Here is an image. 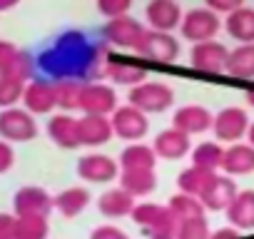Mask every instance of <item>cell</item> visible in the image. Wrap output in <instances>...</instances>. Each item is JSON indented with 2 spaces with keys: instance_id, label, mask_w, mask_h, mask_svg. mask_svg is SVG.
Returning a JSON list of instances; mask_svg holds the SVG:
<instances>
[{
  "instance_id": "6da1fadb",
  "label": "cell",
  "mask_w": 254,
  "mask_h": 239,
  "mask_svg": "<svg viewBox=\"0 0 254 239\" xmlns=\"http://www.w3.org/2000/svg\"><path fill=\"white\" fill-rule=\"evenodd\" d=\"M130 217H132L135 224H140L145 229L147 239H177V224L180 222L167 209V204L142 202V204H135Z\"/></svg>"
},
{
  "instance_id": "7a4b0ae2",
  "label": "cell",
  "mask_w": 254,
  "mask_h": 239,
  "mask_svg": "<svg viewBox=\"0 0 254 239\" xmlns=\"http://www.w3.org/2000/svg\"><path fill=\"white\" fill-rule=\"evenodd\" d=\"M127 105L137 107L140 112L145 115H157V112H165L175 105V90L165 82H140L135 87H130V95H127Z\"/></svg>"
},
{
  "instance_id": "3957f363",
  "label": "cell",
  "mask_w": 254,
  "mask_h": 239,
  "mask_svg": "<svg viewBox=\"0 0 254 239\" xmlns=\"http://www.w3.org/2000/svg\"><path fill=\"white\" fill-rule=\"evenodd\" d=\"M219 30H222V20H219V15H217L214 10H209V8H192L190 13L182 15V23H180L182 38L190 40L192 45L214 40Z\"/></svg>"
},
{
  "instance_id": "277c9868",
  "label": "cell",
  "mask_w": 254,
  "mask_h": 239,
  "mask_svg": "<svg viewBox=\"0 0 254 239\" xmlns=\"http://www.w3.org/2000/svg\"><path fill=\"white\" fill-rule=\"evenodd\" d=\"M38 135L35 117L25 107H8L0 112V137L5 142H30Z\"/></svg>"
},
{
  "instance_id": "5b68a950",
  "label": "cell",
  "mask_w": 254,
  "mask_h": 239,
  "mask_svg": "<svg viewBox=\"0 0 254 239\" xmlns=\"http://www.w3.org/2000/svg\"><path fill=\"white\" fill-rule=\"evenodd\" d=\"M110 122H112V132L120 137V140H127V142H140L147 130H150V120L145 112H140L137 107L132 105H122L112 112L110 117Z\"/></svg>"
},
{
  "instance_id": "8992f818",
  "label": "cell",
  "mask_w": 254,
  "mask_h": 239,
  "mask_svg": "<svg viewBox=\"0 0 254 239\" xmlns=\"http://www.w3.org/2000/svg\"><path fill=\"white\" fill-rule=\"evenodd\" d=\"M249 115L242 110V107H224L214 115V125H212V132H214V140L222 145H237L242 137H247V130H249Z\"/></svg>"
},
{
  "instance_id": "52a82bcc",
  "label": "cell",
  "mask_w": 254,
  "mask_h": 239,
  "mask_svg": "<svg viewBox=\"0 0 254 239\" xmlns=\"http://www.w3.org/2000/svg\"><path fill=\"white\" fill-rule=\"evenodd\" d=\"M137 55L152 60V62H160V65H167V62H175L177 55H180V40H175L172 33H160V30H145L137 50Z\"/></svg>"
},
{
  "instance_id": "ba28073f",
  "label": "cell",
  "mask_w": 254,
  "mask_h": 239,
  "mask_svg": "<svg viewBox=\"0 0 254 239\" xmlns=\"http://www.w3.org/2000/svg\"><path fill=\"white\" fill-rule=\"evenodd\" d=\"M227 60H229V50L224 43L217 40H207V43H197L190 50V65L199 72L207 75H219L227 70Z\"/></svg>"
},
{
  "instance_id": "9c48e42d",
  "label": "cell",
  "mask_w": 254,
  "mask_h": 239,
  "mask_svg": "<svg viewBox=\"0 0 254 239\" xmlns=\"http://www.w3.org/2000/svg\"><path fill=\"white\" fill-rule=\"evenodd\" d=\"M77 110L82 115H105L107 117L117 110V95L105 82H82Z\"/></svg>"
},
{
  "instance_id": "30bf717a",
  "label": "cell",
  "mask_w": 254,
  "mask_h": 239,
  "mask_svg": "<svg viewBox=\"0 0 254 239\" xmlns=\"http://www.w3.org/2000/svg\"><path fill=\"white\" fill-rule=\"evenodd\" d=\"M145 25L130 15H122V18H112L107 20L105 25V40L115 48H122V50H137L142 35H145Z\"/></svg>"
},
{
  "instance_id": "8fae6325",
  "label": "cell",
  "mask_w": 254,
  "mask_h": 239,
  "mask_svg": "<svg viewBox=\"0 0 254 239\" xmlns=\"http://www.w3.org/2000/svg\"><path fill=\"white\" fill-rule=\"evenodd\" d=\"M25 110L30 115H48L58 107L55 102V82L50 80H43V77H35L30 82H25V90H23V100Z\"/></svg>"
},
{
  "instance_id": "7c38bea8",
  "label": "cell",
  "mask_w": 254,
  "mask_h": 239,
  "mask_svg": "<svg viewBox=\"0 0 254 239\" xmlns=\"http://www.w3.org/2000/svg\"><path fill=\"white\" fill-rule=\"evenodd\" d=\"M53 207V197L43 187H23L13 197L15 217H48Z\"/></svg>"
},
{
  "instance_id": "4fadbf2b",
  "label": "cell",
  "mask_w": 254,
  "mask_h": 239,
  "mask_svg": "<svg viewBox=\"0 0 254 239\" xmlns=\"http://www.w3.org/2000/svg\"><path fill=\"white\" fill-rule=\"evenodd\" d=\"M212 125H214V115L207 107H202V105H185L172 117V127L185 132L187 137L202 135V132L212 130Z\"/></svg>"
},
{
  "instance_id": "5bb4252c",
  "label": "cell",
  "mask_w": 254,
  "mask_h": 239,
  "mask_svg": "<svg viewBox=\"0 0 254 239\" xmlns=\"http://www.w3.org/2000/svg\"><path fill=\"white\" fill-rule=\"evenodd\" d=\"M182 8L177 0H150L145 8V18L150 23V30L172 33L182 23Z\"/></svg>"
},
{
  "instance_id": "9a60e30c",
  "label": "cell",
  "mask_w": 254,
  "mask_h": 239,
  "mask_svg": "<svg viewBox=\"0 0 254 239\" xmlns=\"http://www.w3.org/2000/svg\"><path fill=\"white\" fill-rule=\"evenodd\" d=\"M77 175L80 179L85 182H92V184H105V182H112L120 177V165L107 157V155H85L80 162H77Z\"/></svg>"
},
{
  "instance_id": "2e32d148",
  "label": "cell",
  "mask_w": 254,
  "mask_h": 239,
  "mask_svg": "<svg viewBox=\"0 0 254 239\" xmlns=\"http://www.w3.org/2000/svg\"><path fill=\"white\" fill-rule=\"evenodd\" d=\"M237 194H239V189H237L234 179L227 177V175H217L214 182L207 187V192L199 197V202L209 212H227Z\"/></svg>"
},
{
  "instance_id": "e0dca14e",
  "label": "cell",
  "mask_w": 254,
  "mask_h": 239,
  "mask_svg": "<svg viewBox=\"0 0 254 239\" xmlns=\"http://www.w3.org/2000/svg\"><path fill=\"white\" fill-rule=\"evenodd\" d=\"M77 130H80V145L85 147H100L105 142H110L112 132V122L105 115H82L77 120Z\"/></svg>"
},
{
  "instance_id": "ac0fdd59",
  "label": "cell",
  "mask_w": 254,
  "mask_h": 239,
  "mask_svg": "<svg viewBox=\"0 0 254 239\" xmlns=\"http://www.w3.org/2000/svg\"><path fill=\"white\" fill-rule=\"evenodd\" d=\"M48 135L50 140L63 147V150H75L80 147V130H77V120L67 112H60V115H53L48 120Z\"/></svg>"
},
{
  "instance_id": "d6986e66",
  "label": "cell",
  "mask_w": 254,
  "mask_h": 239,
  "mask_svg": "<svg viewBox=\"0 0 254 239\" xmlns=\"http://www.w3.org/2000/svg\"><path fill=\"white\" fill-rule=\"evenodd\" d=\"M227 177H242V175H252L254 172V147L252 145H229L224 150L222 157V167Z\"/></svg>"
},
{
  "instance_id": "ffe728a7",
  "label": "cell",
  "mask_w": 254,
  "mask_h": 239,
  "mask_svg": "<svg viewBox=\"0 0 254 239\" xmlns=\"http://www.w3.org/2000/svg\"><path fill=\"white\" fill-rule=\"evenodd\" d=\"M155 155L162 157V160H182L185 155H190L192 145H190V137L175 127L170 130H162L157 137H155V145H152Z\"/></svg>"
},
{
  "instance_id": "44dd1931",
  "label": "cell",
  "mask_w": 254,
  "mask_h": 239,
  "mask_svg": "<svg viewBox=\"0 0 254 239\" xmlns=\"http://www.w3.org/2000/svg\"><path fill=\"white\" fill-rule=\"evenodd\" d=\"M120 170L122 172H147V170H155L157 165V155L150 145H142V142H132L127 145L120 155Z\"/></svg>"
},
{
  "instance_id": "7402d4cb",
  "label": "cell",
  "mask_w": 254,
  "mask_h": 239,
  "mask_svg": "<svg viewBox=\"0 0 254 239\" xmlns=\"http://www.w3.org/2000/svg\"><path fill=\"white\" fill-rule=\"evenodd\" d=\"M224 30L229 38H234L239 45L254 43V8L242 5L239 10L229 13L224 18Z\"/></svg>"
},
{
  "instance_id": "603a6c76",
  "label": "cell",
  "mask_w": 254,
  "mask_h": 239,
  "mask_svg": "<svg viewBox=\"0 0 254 239\" xmlns=\"http://www.w3.org/2000/svg\"><path fill=\"white\" fill-rule=\"evenodd\" d=\"M97 207H100V212H102L105 217H110V219L130 217L132 209H135V197L127 194L122 187H112V189H107V192L100 194Z\"/></svg>"
},
{
  "instance_id": "cb8c5ba5",
  "label": "cell",
  "mask_w": 254,
  "mask_h": 239,
  "mask_svg": "<svg viewBox=\"0 0 254 239\" xmlns=\"http://www.w3.org/2000/svg\"><path fill=\"white\" fill-rule=\"evenodd\" d=\"M227 219L239 232L254 229V192L252 189H244L234 197V202L227 209Z\"/></svg>"
},
{
  "instance_id": "d4e9b609",
  "label": "cell",
  "mask_w": 254,
  "mask_h": 239,
  "mask_svg": "<svg viewBox=\"0 0 254 239\" xmlns=\"http://www.w3.org/2000/svg\"><path fill=\"white\" fill-rule=\"evenodd\" d=\"M224 72H229L232 77H239V80H252L254 77V43L237 45L234 50H229Z\"/></svg>"
},
{
  "instance_id": "484cf974",
  "label": "cell",
  "mask_w": 254,
  "mask_h": 239,
  "mask_svg": "<svg viewBox=\"0 0 254 239\" xmlns=\"http://www.w3.org/2000/svg\"><path fill=\"white\" fill-rule=\"evenodd\" d=\"M214 177H217V172H209V170H202V167H187L182 175H180V179H177V184H180V192H185V194H192V197H202L204 192H207V187L214 182Z\"/></svg>"
},
{
  "instance_id": "4316f807",
  "label": "cell",
  "mask_w": 254,
  "mask_h": 239,
  "mask_svg": "<svg viewBox=\"0 0 254 239\" xmlns=\"http://www.w3.org/2000/svg\"><path fill=\"white\" fill-rule=\"evenodd\" d=\"M53 204L63 217H77L90 204V192L85 187H67L58 197H53Z\"/></svg>"
},
{
  "instance_id": "83f0119b",
  "label": "cell",
  "mask_w": 254,
  "mask_h": 239,
  "mask_svg": "<svg viewBox=\"0 0 254 239\" xmlns=\"http://www.w3.org/2000/svg\"><path fill=\"white\" fill-rule=\"evenodd\" d=\"M117 179H120V187L127 194H132V197H147L157 187L155 170H147V172H120Z\"/></svg>"
},
{
  "instance_id": "f1b7e54d",
  "label": "cell",
  "mask_w": 254,
  "mask_h": 239,
  "mask_svg": "<svg viewBox=\"0 0 254 239\" xmlns=\"http://www.w3.org/2000/svg\"><path fill=\"white\" fill-rule=\"evenodd\" d=\"M107 77L115 80L117 85H127V87H135L140 82L147 80V70L140 67V65H130V62H125V60H110L107 67H105Z\"/></svg>"
},
{
  "instance_id": "f546056e",
  "label": "cell",
  "mask_w": 254,
  "mask_h": 239,
  "mask_svg": "<svg viewBox=\"0 0 254 239\" xmlns=\"http://www.w3.org/2000/svg\"><path fill=\"white\" fill-rule=\"evenodd\" d=\"M167 209L175 214V219H177V222H182V219H192V217H204V212H207L197 197L185 194V192L172 194V197H170V202H167Z\"/></svg>"
},
{
  "instance_id": "4dcf8cb0",
  "label": "cell",
  "mask_w": 254,
  "mask_h": 239,
  "mask_svg": "<svg viewBox=\"0 0 254 239\" xmlns=\"http://www.w3.org/2000/svg\"><path fill=\"white\" fill-rule=\"evenodd\" d=\"M222 157H224V147L219 142H202L192 150V165L217 172L222 167Z\"/></svg>"
},
{
  "instance_id": "1f68e13d",
  "label": "cell",
  "mask_w": 254,
  "mask_h": 239,
  "mask_svg": "<svg viewBox=\"0 0 254 239\" xmlns=\"http://www.w3.org/2000/svg\"><path fill=\"white\" fill-rule=\"evenodd\" d=\"M80 92H82V82H77V80H58L55 82V102H58V107L63 112L77 110Z\"/></svg>"
},
{
  "instance_id": "d6a6232c",
  "label": "cell",
  "mask_w": 254,
  "mask_h": 239,
  "mask_svg": "<svg viewBox=\"0 0 254 239\" xmlns=\"http://www.w3.org/2000/svg\"><path fill=\"white\" fill-rule=\"evenodd\" d=\"M48 217H15V239H48Z\"/></svg>"
},
{
  "instance_id": "836d02e7",
  "label": "cell",
  "mask_w": 254,
  "mask_h": 239,
  "mask_svg": "<svg viewBox=\"0 0 254 239\" xmlns=\"http://www.w3.org/2000/svg\"><path fill=\"white\" fill-rule=\"evenodd\" d=\"M0 77H13V80H20V82H28L33 77V58L25 53V50H18L8 65L0 70Z\"/></svg>"
},
{
  "instance_id": "e575fe53",
  "label": "cell",
  "mask_w": 254,
  "mask_h": 239,
  "mask_svg": "<svg viewBox=\"0 0 254 239\" xmlns=\"http://www.w3.org/2000/svg\"><path fill=\"white\" fill-rule=\"evenodd\" d=\"M209 224L204 217H192L182 219L177 224V239H209Z\"/></svg>"
},
{
  "instance_id": "d590c367",
  "label": "cell",
  "mask_w": 254,
  "mask_h": 239,
  "mask_svg": "<svg viewBox=\"0 0 254 239\" xmlns=\"http://www.w3.org/2000/svg\"><path fill=\"white\" fill-rule=\"evenodd\" d=\"M23 90H25V82L13 80V77H0V107L3 110L15 107V102L23 100Z\"/></svg>"
},
{
  "instance_id": "8d00e7d4",
  "label": "cell",
  "mask_w": 254,
  "mask_h": 239,
  "mask_svg": "<svg viewBox=\"0 0 254 239\" xmlns=\"http://www.w3.org/2000/svg\"><path fill=\"white\" fill-rule=\"evenodd\" d=\"M132 8V0H97V10L105 18H122L127 15V10Z\"/></svg>"
},
{
  "instance_id": "74e56055",
  "label": "cell",
  "mask_w": 254,
  "mask_h": 239,
  "mask_svg": "<svg viewBox=\"0 0 254 239\" xmlns=\"http://www.w3.org/2000/svg\"><path fill=\"white\" fill-rule=\"evenodd\" d=\"M244 5V0H204V8H209V10H214L217 15L219 13H224V15H229V13H234V10H239Z\"/></svg>"
},
{
  "instance_id": "f35d334b",
  "label": "cell",
  "mask_w": 254,
  "mask_h": 239,
  "mask_svg": "<svg viewBox=\"0 0 254 239\" xmlns=\"http://www.w3.org/2000/svg\"><path fill=\"white\" fill-rule=\"evenodd\" d=\"M90 239H130V237H127L120 227H115V224H102V227L92 229Z\"/></svg>"
},
{
  "instance_id": "ab89813d",
  "label": "cell",
  "mask_w": 254,
  "mask_h": 239,
  "mask_svg": "<svg viewBox=\"0 0 254 239\" xmlns=\"http://www.w3.org/2000/svg\"><path fill=\"white\" fill-rule=\"evenodd\" d=\"M13 162H15V152H13L10 142L0 140V175L8 172V170L13 167Z\"/></svg>"
},
{
  "instance_id": "60d3db41",
  "label": "cell",
  "mask_w": 254,
  "mask_h": 239,
  "mask_svg": "<svg viewBox=\"0 0 254 239\" xmlns=\"http://www.w3.org/2000/svg\"><path fill=\"white\" fill-rule=\"evenodd\" d=\"M0 239H15V217L0 214Z\"/></svg>"
},
{
  "instance_id": "b9f144b4",
  "label": "cell",
  "mask_w": 254,
  "mask_h": 239,
  "mask_svg": "<svg viewBox=\"0 0 254 239\" xmlns=\"http://www.w3.org/2000/svg\"><path fill=\"white\" fill-rule=\"evenodd\" d=\"M18 50H20V48H15L10 40H0V70L8 65V60H10Z\"/></svg>"
},
{
  "instance_id": "7bdbcfd3",
  "label": "cell",
  "mask_w": 254,
  "mask_h": 239,
  "mask_svg": "<svg viewBox=\"0 0 254 239\" xmlns=\"http://www.w3.org/2000/svg\"><path fill=\"white\" fill-rule=\"evenodd\" d=\"M209 239H239V229L224 227V229H217L214 234H209Z\"/></svg>"
},
{
  "instance_id": "ee69618b",
  "label": "cell",
  "mask_w": 254,
  "mask_h": 239,
  "mask_svg": "<svg viewBox=\"0 0 254 239\" xmlns=\"http://www.w3.org/2000/svg\"><path fill=\"white\" fill-rule=\"evenodd\" d=\"M20 3V0H0V13H5V10H13L15 5Z\"/></svg>"
},
{
  "instance_id": "f6af8a7d",
  "label": "cell",
  "mask_w": 254,
  "mask_h": 239,
  "mask_svg": "<svg viewBox=\"0 0 254 239\" xmlns=\"http://www.w3.org/2000/svg\"><path fill=\"white\" fill-rule=\"evenodd\" d=\"M247 145H252L254 147V122L249 125V130H247Z\"/></svg>"
},
{
  "instance_id": "bcb514c9",
  "label": "cell",
  "mask_w": 254,
  "mask_h": 239,
  "mask_svg": "<svg viewBox=\"0 0 254 239\" xmlns=\"http://www.w3.org/2000/svg\"><path fill=\"white\" fill-rule=\"evenodd\" d=\"M247 105H249V107H254V90H249V92H247Z\"/></svg>"
}]
</instances>
